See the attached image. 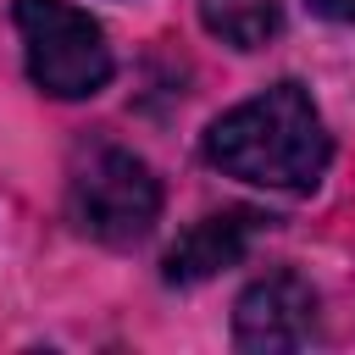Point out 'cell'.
Segmentation results:
<instances>
[{"label": "cell", "mask_w": 355, "mask_h": 355, "mask_svg": "<svg viewBox=\"0 0 355 355\" xmlns=\"http://www.w3.org/2000/svg\"><path fill=\"white\" fill-rule=\"evenodd\" d=\"M327 155L333 139L300 83H272L205 128V161L261 189H311Z\"/></svg>", "instance_id": "1"}, {"label": "cell", "mask_w": 355, "mask_h": 355, "mask_svg": "<svg viewBox=\"0 0 355 355\" xmlns=\"http://www.w3.org/2000/svg\"><path fill=\"white\" fill-rule=\"evenodd\" d=\"M67 216L100 244H139L161 216V183L133 150L89 144L67 178Z\"/></svg>", "instance_id": "2"}, {"label": "cell", "mask_w": 355, "mask_h": 355, "mask_svg": "<svg viewBox=\"0 0 355 355\" xmlns=\"http://www.w3.org/2000/svg\"><path fill=\"white\" fill-rule=\"evenodd\" d=\"M17 33L33 89L55 100H89L111 78V44L72 0H17Z\"/></svg>", "instance_id": "3"}, {"label": "cell", "mask_w": 355, "mask_h": 355, "mask_svg": "<svg viewBox=\"0 0 355 355\" xmlns=\"http://www.w3.org/2000/svg\"><path fill=\"white\" fill-rule=\"evenodd\" d=\"M233 338H239V349H300V344H311L316 338V288L294 266L255 277L233 305Z\"/></svg>", "instance_id": "4"}, {"label": "cell", "mask_w": 355, "mask_h": 355, "mask_svg": "<svg viewBox=\"0 0 355 355\" xmlns=\"http://www.w3.org/2000/svg\"><path fill=\"white\" fill-rule=\"evenodd\" d=\"M261 227H272V216L266 211H255V205H227V211H211V216H200L172 250H166V261H161V277L166 283H178V288H189V283H205V277H216V272H227V266H239L244 261V250L255 244V233Z\"/></svg>", "instance_id": "5"}, {"label": "cell", "mask_w": 355, "mask_h": 355, "mask_svg": "<svg viewBox=\"0 0 355 355\" xmlns=\"http://www.w3.org/2000/svg\"><path fill=\"white\" fill-rule=\"evenodd\" d=\"M200 22L211 39L233 44V50H261L277 39L283 11H277V0H200Z\"/></svg>", "instance_id": "6"}, {"label": "cell", "mask_w": 355, "mask_h": 355, "mask_svg": "<svg viewBox=\"0 0 355 355\" xmlns=\"http://www.w3.org/2000/svg\"><path fill=\"white\" fill-rule=\"evenodd\" d=\"M305 6L327 22H355V0H305Z\"/></svg>", "instance_id": "7"}]
</instances>
